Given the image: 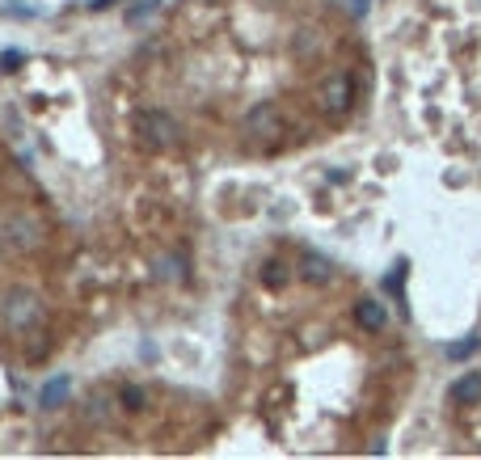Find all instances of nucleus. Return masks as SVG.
<instances>
[{
	"label": "nucleus",
	"mask_w": 481,
	"mask_h": 460,
	"mask_svg": "<svg viewBox=\"0 0 481 460\" xmlns=\"http://www.w3.org/2000/svg\"><path fill=\"white\" fill-rule=\"evenodd\" d=\"M477 351H481V338H477V334H469L465 342H452V347H448V359L461 363V359H469V355H477Z\"/></svg>",
	"instance_id": "nucleus-10"
},
{
	"label": "nucleus",
	"mask_w": 481,
	"mask_h": 460,
	"mask_svg": "<svg viewBox=\"0 0 481 460\" xmlns=\"http://www.w3.org/2000/svg\"><path fill=\"white\" fill-rule=\"evenodd\" d=\"M89 414H93V423H101V427H110V423H114V414H110V402H106V397H89Z\"/></svg>",
	"instance_id": "nucleus-12"
},
{
	"label": "nucleus",
	"mask_w": 481,
	"mask_h": 460,
	"mask_svg": "<svg viewBox=\"0 0 481 460\" xmlns=\"http://www.w3.org/2000/svg\"><path fill=\"white\" fill-rule=\"evenodd\" d=\"M452 402L456 406H477L481 402V372H469L452 385Z\"/></svg>",
	"instance_id": "nucleus-8"
},
{
	"label": "nucleus",
	"mask_w": 481,
	"mask_h": 460,
	"mask_svg": "<svg viewBox=\"0 0 481 460\" xmlns=\"http://www.w3.org/2000/svg\"><path fill=\"white\" fill-rule=\"evenodd\" d=\"M266 283H270V287H283V283H287V266H283V262H270V266H266Z\"/></svg>",
	"instance_id": "nucleus-15"
},
{
	"label": "nucleus",
	"mask_w": 481,
	"mask_h": 460,
	"mask_svg": "<svg viewBox=\"0 0 481 460\" xmlns=\"http://www.w3.org/2000/svg\"><path fill=\"white\" fill-rule=\"evenodd\" d=\"M313 46H317V34H313V30H304V34H300V42H296V55H313Z\"/></svg>",
	"instance_id": "nucleus-17"
},
{
	"label": "nucleus",
	"mask_w": 481,
	"mask_h": 460,
	"mask_svg": "<svg viewBox=\"0 0 481 460\" xmlns=\"http://www.w3.org/2000/svg\"><path fill=\"white\" fill-rule=\"evenodd\" d=\"M0 313H4V321H8V330H17V334L34 330V325H38V317H42L38 296H34V292H25V287H8V296H4V304H0Z\"/></svg>",
	"instance_id": "nucleus-1"
},
{
	"label": "nucleus",
	"mask_w": 481,
	"mask_h": 460,
	"mask_svg": "<svg viewBox=\"0 0 481 460\" xmlns=\"http://www.w3.org/2000/svg\"><path fill=\"white\" fill-rule=\"evenodd\" d=\"M321 106H325L330 114H346V110H351V80H346L342 72L325 80V89H321Z\"/></svg>",
	"instance_id": "nucleus-5"
},
{
	"label": "nucleus",
	"mask_w": 481,
	"mask_h": 460,
	"mask_svg": "<svg viewBox=\"0 0 481 460\" xmlns=\"http://www.w3.org/2000/svg\"><path fill=\"white\" fill-rule=\"evenodd\" d=\"M245 135H254V139H275V135H283V114H279V106H275V101L254 106V110L245 114Z\"/></svg>",
	"instance_id": "nucleus-4"
},
{
	"label": "nucleus",
	"mask_w": 481,
	"mask_h": 460,
	"mask_svg": "<svg viewBox=\"0 0 481 460\" xmlns=\"http://www.w3.org/2000/svg\"><path fill=\"white\" fill-rule=\"evenodd\" d=\"M156 8H161V0H139V4L127 13V25H139V21H144L148 13H156Z\"/></svg>",
	"instance_id": "nucleus-14"
},
{
	"label": "nucleus",
	"mask_w": 481,
	"mask_h": 460,
	"mask_svg": "<svg viewBox=\"0 0 481 460\" xmlns=\"http://www.w3.org/2000/svg\"><path fill=\"white\" fill-rule=\"evenodd\" d=\"M68 389H72V380H68V376H55V380H46V385H42V397H38V406H42V410H55V406L68 397Z\"/></svg>",
	"instance_id": "nucleus-9"
},
{
	"label": "nucleus",
	"mask_w": 481,
	"mask_h": 460,
	"mask_svg": "<svg viewBox=\"0 0 481 460\" xmlns=\"http://www.w3.org/2000/svg\"><path fill=\"white\" fill-rule=\"evenodd\" d=\"M0 237H4L8 249H38V245H42V228H38V220L25 216V211H13V216L0 224Z\"/></svg>",
	"instance_id": "nucleus-3"
},
{
	"label": "nucleus",
	"mask_w": 481,
	"mask_h": 460,
	"mask_svg": "<svg viewBox=\"0 0 481 460\" xmlns=\"http://www.w3.org/2000/svg\"><path fill=\"white\" fill-rule=\"evenodd\" d=\"M351 8H355V13H368V8H372V0H351Z\"/></svg>",
	"instance_id": "nucleus-18"
},
{
	"label": "nucleus",
	"mask_w": 481,
	"mask_h": 460,
	"mask_svg": "<svg viewBox=\"0 0 481 460\" xmlns=\"http://www.w3.org/2000/svg\"><path fill=\"white\" fill-rule=\"evenodd\" d=\"M21 63H25V55H21V51H4V55H0V68H4V72H17Z\"/></svg>",
	"instance_id": "nucleus-16"
},
{
	"label": "nucleus",
	"mask_w": 481,
	"mask_h": 460,
	"mask_svg": "<svg viewBox=\"0 0 481 460\" xmlns=\"http://www.w3.org/2000/svg\"><path fill=\"white\" fill-rule=\"evenodd\" d=\"M161 275H165V279H186V258H177V254L165 258V262H161Z\"/></svg>",
	"instance_id": "nucleus-13"
},
{
	"label": "nucleus",
	"mask_w": 481,
	"mask_h": 460,
	"mask_svg": "<svg viewBox=\"0 0 481 460\" xmlns=\"http://www.w3.org/2000/svg\"><path fill=\"white\" fill-rule=\"evenodd\" d=\"M300 275H304L308 283L325 287V283L334 279V262H330V258H321V254H304V258H300Z\"/></svg>",
	"instance_id": "nucleus-7"
},
{
	"label": "nucleus",
	"mask_w": 481,
	"mask_h": 460,
	"mask_svg": "<svg viewBox=\"0 0 481 460\" xmlns=\"http://www.w3.org/2000/svg\"><path fill=\"white\" fill-rule=\"evenodd\" d=\"M135 135L148 148H173L177 144V123L165 110H139L135 114Z\"/></svg>",
	"instance_id": "nucleus-2"
},
{
	"label": "nucleus",
	"mask_w": 481,
	"mask_h": 460,
	"mask_svg": "<svg viewBox=\"0 0 481 460\" xmlns=\"http://www.w3.org/2000/svg\"><path fill=\"white\" fill-rule=\"evenodd\" d=\"M355 321H359L368 334H380L385 321H389V309H385L380 300H359V304H355Z\"/></svg>",
	"instance_id": "nucleus-6"
},
{
	"label": "nucleus",
	"mask_w": 481,
	"mask_h": 460,
	"mask_svg": "<svg viewBox=\"0 0 481 460\" xmlns=\"http://www.w3.org/2000/svg\"><path fill=\"white\" fill-rule=\"evenodd\" d=\"M118 402H123L127 410H144V402H148V397H144V389H139V385H123V389H118Z\"/></svg>",
	"instance_id": "nucleus-11"
}]
</instances>
